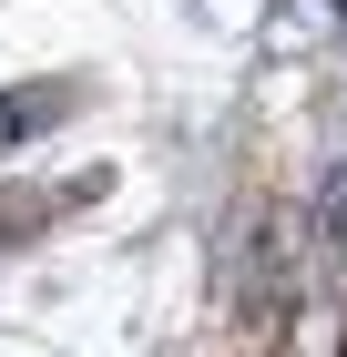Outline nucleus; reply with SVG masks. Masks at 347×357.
I'll use <instances>...</instances> for the list:
<instances>
[{"label": "nucleus", "mask_w": 347, "mask_h": 357, "mask_svg": "<svg viewBox=\"0 0 347 357\" xmlns=\"http://www.w3.org/2000/svg\"><path fill=\"white\" fill-rule=\"evenodd\" d=\"M82 194H103V174H82V184H61V194H0V245H31V235H41L61 204H82Z\"/></svg>", "instance_id": "f257e3e1"}, {"label": "nucleus", "mask_w": 347, "mask_h": 357, "mask_svg": "<svg viewBox=\"0 0 347 357\" xmlns=\"http://www.w3.org/2000/svg\"><path fill=\"white\" fill-rule=\"evenodd\" d=\"M61 102H72V82H52V92H0V133H10V143H21V133H41Z\"/></svg>", "instance_id": "f03ea898"}]
</instances>
